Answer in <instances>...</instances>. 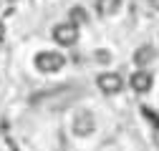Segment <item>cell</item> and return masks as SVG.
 <instances>
[{
	"instance_id": "cell-2",
	"label": "cell",
	"mask_w": 159,
	"mask_h": 151,
	"mask_svg": "<svg viewBox=\"0 0 159 151\" xmlns=\"http://www.w3.org/2000/svg\"><path fill=\"white\" fill-rule=\"evenodd\" d=\"M53 41L63 48H71L76 41H78V25H73L71 20L68 23H58L53 28Z\"/></svg>"
},
{
	"instance_id": "cell-5",
	"label": "cell",
	"mask_w": 159,
	"mask_h": 151,
	"mask_svg": "<svg viewBox=\"0 0 159 151\" xmlns=\"http://www.w3.org/2000/svg\"><path fill=\"white\" fill-rule=\"evenodd\" d=\"M131 88H134L136 93H147V91L152 88V73H147V71H136V73L131 76Z\"/></svg>"
},
{
	"instance_id": "cell-4",
	"label": "cell",
	"mask_w": 159,
	"mask_h": 151,
	"mask_svg": "<svg viewBox=\"0 0 159 151\" xmlns=\"http://www.w3.org/2000/svg\"><path fill=\"white\" fill-rule=\"evenodd\" d=\"M96 83H98V88H101L104 93H109V96H114V93H119L124 88V81H121L119 73H101L96 78Z\"/></svg>"
},
{
	"instance_id": "cell-11",
	"label": "cell",
	"mask_w": 159,
	"mask_h": 151,
	"mask_svg": "<svg viewBox=\"0 0 159 151\" xmlns=\"http://www.w3.org/2000/svg\"><path fill=\"white\" fill-rule=\"evenodd\" d=\"M3 35H5V28H3V23H0V41H3Z\"/></svg>"
},
{
	"instance_id": "cell-6",
	"label": "cell",
	"mask_w": 159,
	"mask_h": 151,
	"mask_svg": "<svg viewBox=\"0 0 159 151\" xmlns=\"http://www.w3.org/2000/svg\"><path fill=\"white\" fill-rule=\"evenodd\" d=\"M119 8H121V0H96V13L104 15V18L116 15Z\"/></svg>"
},
{
	"instance_id": "cell-3",
	"label": "cell",
	"mask_w": 159,
	"mask_h": 151,
	"mask_svg": "<svg viewBox=\"0 0 159 151\" xmlns=\"http://www.w3.org/2000/svg\"><path fill=\"white\" fill-rule=\"evenodd\" d=\"M93 131H96V119L89 111H78L73 119V134L76 136H91Z\"/></svg>"
},
{
	"instance_id": "cell-8",
	"label": "cell",
	"mask_w": 159,
	"mask_h": 151,
	"mask_svg": "<svg viewBox=\"0 0 159 151\" xmlns=\"http://www.w3.org/2000/svg\"><path fill=\"white\" fill-rule=\"evenodd\" d=\"M68 20H71L73 25H84V23L89 20V15H86V10H84V8H71Z\"/></svg>"
},
{
	"instance_id": "cell-7",
	"label": "cell",
	"mask_w": 159,
	"mask_h": 151,
	"mask_svg": "<svg viewBox=\"0 0 159 151\" xmlns=\"http://www.w3.org/2000/svg\"><path fill=\"white\" fill-rule=\"evenodd\" d=\"M154 55H157V50L152 48V45H142V48H136L134 50V63L142 68V66H149L152 61H154Z\"/></svg>"
},
{
	"instance_id": "cell-10",
	"label": "cell",
	"mask_w": 159,
	"mask_h": 151,
	"mask_svg": "<svg viewBox=\"0 0 159 151\" xmlns=\"http://www.w3.org/2000/svg\"><path fill=\"white\" fill-rule=\"evenodd\" d=\"M149 5H152L154 10H159V0H149Z\"/></svg>"
},
{
	"instance_id": "cell-1",
	"label": "cell",
	"mask_w": 159,
	"mask_h": 151,
	"mask_svg": "<svg viewBox=\"0 0 159 151\" xmlns=\"http://www.w3.org/2000/svg\"><path fill=\"white\" fill-rule=\"evenodd\" d=\"M63 63H66V58H63L61 53H56V50H43V53L35 55V68L43 71V73H56V71H61Z\"/></svg>"
},
{
	"instance_id": "cell-9",
	"label": "cell",
	"mask_w": 159,
	"mask_h": 151,
	"mask_svg": "<svg viewBox=\"0 0 159 151\" xmlns=\"http://www.w3.org/2000/svg\"><path fill=\"white\" fill-rule=\"evenodd\" d=\"M96 61H101V63H109V53H106V50H98V53H96Z\"/></svg>"
}]
</instances>
